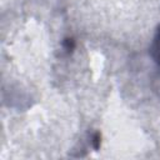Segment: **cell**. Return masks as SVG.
I'll use <instances>...</instances> for the list:
<instances>
[{
	"label": "cell",
	"instance_id": "1",
	"mask_svg": "<svg viewBox=\"0 0 160 160\" xmlns=\"http://www.w3.org/2000/svg\"><path fill=\"white\" fill-rule=\"evenodd\" d=\"M150 52H151L154 61L160 66V25H159L156 34L154 36V40H152V44L150 48Z\"/></svg>",
	"mask_w": 160,
	"mask_h": 160
}]
</instances>
